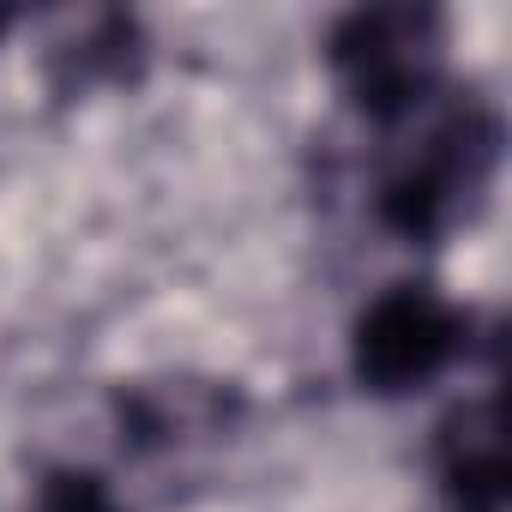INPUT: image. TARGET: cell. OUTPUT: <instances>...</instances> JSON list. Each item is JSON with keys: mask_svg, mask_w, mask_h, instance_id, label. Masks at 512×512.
Returning a JSON list of instances; mask_svg holds the SVG:
<instances>
[{"mask_svg": "<svg viewBox=\"0 0 512 512\" xmlns=\"http://www.w3.org/2000/svg\"><path fill=\"white\" fill-rule=\"evenodd\" d=\"M506 157V121L482 97H440L428 115L392 133L374 175V223L404 247L452 241L494 193Z\"/></svg>", "mask_w": 512, "mask_h": 512, "instance_id": "obj_1", "label": "cell"}, {"mask_svg": "<svg viewBox=\"0 0 512 512\" xmlns=\"http://www.w3.org/2000/svg\"><path fill=\"white\" fill-rule=\"evenodd\" d=\"M446 61H452V25L434 0L350 7L326 31V73L344 109L386 139L446 97Z\"/></svg>", "mask_w": 512, "mask_h": 512, "instance_id": "obj_2", "label": "cell"}, {"mask_svg": "<svg viewBox=\"0 0 512 512\" xmlns=\"http://www.w3.org/2000/svg\"><path fill=\"white\" fill-rule=\"evenodd\" d=\"M476 344V314L428 278H398L350 320V380L368 398H416Z\"/></svg>", "mask_w": 512, "mask_h": 512, "instance_id": "obj_3", "label": "cell"}, {"mask_svg": "<svg viewBox=\"0 0 512 512\" xmlns=\"http://www.w3.org/2000/svg\"><path fill=\"white\" fill-rule=\"evenodd\" d=\"M434 488L446 512H506V386H482L476 398H458L434 428Z\"/></svg>", "mask_w": 512, "mask_h": 512, "instance_id": "obj_4", "label": "cell"}, {"mask_svg": "<svg viewBox=\"0 0 512 512\" xmlns=\"http://www.w3.org/2000/svg\"><path fill=\"white\" fill-rule=\"evenodd\" d=\"M241 410V392L223 380H133L115 392V422L127 452H169L199 434H223Z\"/></svg>", "mask_w": 512, "mask_h": 512, "instance_id": "obj_5", "label": "cell"}, {"mask_svg": "<svg viewBox=\"0 0 512 512\" xmlns=\"http://www.w3.org/2000/svg\"><path fill=\"white\" fill-rule=\"evenodd\" d=\"M151 49H145V31L133 13H85L67 25V37H55L43 49V79L61 103L73 97H91V91H121V85H139Z\"/></svg>", "mask_w": 512, "mask_h": 512, "instance_id": "obj_6", "label": "cell"}, {"mask_svg": "<svg viewBox=\"0 0 512 512\" xmlns=\"http://www.w3.org/2000/svg\"><path fill=\"white\" fill-rule=\"evenodd\" d=\"M25 512H121L109 476L85 470V464H49L31 488V506Z\"/></svg>", "mask_w": 512, "mask_h": 512, "instance_id": "obj_7", "label": "cell"}, {"mask_svg": "<svg viewBox=\"0 0 512 512\" xmlns=\"http://www.w3.org/2000/svg\"><path fill=\"white\" fill-rule=\"evenodd\" d=\"M19 19H25V13H13V7H0V37H7V31H13Z\"/></svg>", "mask_w": 512, "mask_h": 512, "instance_id": "obj_8", "label": "cell"}]
</instances>
